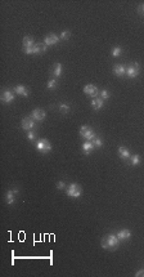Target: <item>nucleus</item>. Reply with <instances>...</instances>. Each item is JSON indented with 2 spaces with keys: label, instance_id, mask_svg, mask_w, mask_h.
I'll return each instance as SVG.
<instances>
[{
  "label": "nucleus",
  "instance_id": "1",
  "mask_svg": "<svg viewBox=\"0 0 144 277\" xmlns=\"http://www.w3.org/2000/svg\"><path fill=\"white\" fill-rule=\"evenodd\" d=\"M118 245H120V240H118V237L113 233L106 235L104 239H103L102 242H100V246L104 250H109V251L116 250L118 248Z\"/></svg>",
  "mask_w": 144,
  "mask_h": 277
},
{
  "label": "nucleus",
  "instance_id": "2",
  "mask_svg": "<svg viewBox=\"0 0 144 277\" xmlns=\"http://www.w3.org/2000/svg\"><path fill=\"white\" fill-rule=\"evenodd\" d=\"M66 193H67V196H70V197L77 199V197L81 196V193H83V188H81V186L77 184V183H71V184L67 187Z\"/></svg>",
  "mask_w": 144,
  "mask_h": 277
},
{
  "label": "nucleus",
  "instance_id": "3",
  "mask_svg": "<svg viewBox=\"0 0 144 277\" xmlns=\"http://www.w3.org/2000/svg\"><path fill=\"white\" fill-rule=\"evenodd\" d=\"M36 149L40 154H48V152L52 151V145H50V142L45 138L39 139L36 142Z\"/></svg>",
  "mask_w": 144,
  "mask_h": 277
},
{
  "label": "nucleus",
  "instance_id": "4",
  "mask_svg": "<svg viewBox=\"0 0 144 277\" xmlns=\"http://www.w3.org/2000/svg\"><path fill=\"white\" fill-rule=\"evenodd\" d=\"M140 74V65L139 63H130L129 66H126V75L130 79H135L138 77V75Z\"/></svg>",
  "mask_w": 144,
  "mask_h": 277
},
{
  "label": "nucleus",
  "instance_id": "5",
  "mask_svg": "<svg viewBox=\"0 0 144 277\" xmlns=\"http://www.w3.org/2000/svg\"><path fill=\"white\" fill-rule=\"evenodd\" d=\"M80 136H81L86 141H93L95 137H97V134L94 133V130L90 128L89 125H84L80 128Z\"/></svg>",
  "mask_w": 144,
  "mask_h": 277
},
{
  "label": "nucleus",
  "instance_id": "6",
  "mask_svg": "<svg viewBox=\"0 0 144 277\" xmlns=\"http://www.w3.org/2000/svg\"><path fill=\"white\" fill-rule=\"evenodd\" d=\"M84 93L87 94V96H90L91 98H97V96L99 94V90H98V88L95 85L87 84V85L84 86Z\"/></svg>",
  "mask_w": 144,
  "mask_h": 277
},
{
  "label": "nucleus",
  "instance_id": "7",
  "mask_svg": "<svg viewBox=\"0 0 144 277\" xmlns=\"http://www.w3.org/2000/svg\"><path fill=\"white\" fill-rule=\"evenodd\" d=\"M36 126V123H35V120L32 117H25L22 120V129L23 130H32Z\"/></svg>",
  "mask_w": 144,
  "mask_h": 277
},
{
  "label": "nucleus",
  "instance_id": "8",
  "mask_svg": "<svg viewBox=\"0 0 144 277\" xmlns=\"http://www.w3.org/2000/svg\"><path fill=\"white\" fill-rule=\"evenodd\" d=\"M45 116H46L45 111L44 110H40V108H35L32 111V114H31V117H32L35 121H43L44 119H45Z\"/></svg>",
  "mask_w": 144,
  "mask_h": 277
},
{
  "label": "nucleus",
  "instance_id": "9",
  "mask_svg": "<svg viewBox=\"0 0 144 277\" xmlns=\"http://www.w3.org/2000/svg\"><path fill=\"white\" fill-rule=\"evenodd\" d=\"M18 193V189L17 188H13V189H9L5 195V200H6V204L8 205H13L14 201H15V195Z\"/></svg>",
  "mask_w": 144,
  "mask_h": 277
},
{
  "label": "nucleus",
  "instance_id": "10",
  "mask_svg": "<svg viewBox=\"0 0 144 277\" xmlns=\"http://www.w3.org/2000/svg\"><path fill=\"white\" fill-rule=\"evenodd\" d=\"M59 36L58 35H55V34H49V35H46L45 36V39H44V43L49 46V45H55V44H58V41H59Z\"/></svg>",
  "mask_w": 144,
  "mask_h": 277
},
{
  "label": "nucleus",
  "instance_id": "11",
  "mask_svg": "<svg viewBox=\"0 0 144 277\" xmlns=\"http://www.w3.org/2000/svg\"><path fill=\"white\" fill-rule=\"evenodd\" d=\"M14 101V94L11 90H4L2 93V102L3 103H12Z\"/></svg>",
  "mask_w": 144,
  "mask_h": 277
},
{
  "label": "nucleus",
  "instance_id": "12",
  "mask_svg": "<svg viewBox=\"0 0 144 277\" xmlns=\"http://www.w3.org/2000/svg\"><path fill=\"white\" fill-rule=\"evenodd\" d=\"M116 236L118 237V240L120 241H124V240H129L130 237H131V232H130V229H120V231L116 233Z\"/></svg>",
  "mask_w": 144,
  "mask_h": 277
},
{
  "label": "nucleus",
  "instance_id": "13",
  "mask_svg": "<svg viewBox=\"0 0 144 277\" xmlns=\"http://www.w3.org/2000/svg\"><path fill=\"white\" fill-rule=\"evenodd\" d=\"M46 48L48 45L45 43H36L34 45V54H41V53H45L46 52Z\"/></svg>",
  "mask_w": 144,
  "mask_h": 277
},
{
  "label": "nucleus",
  "instance_id": "14",
  "mask_svg": "<svg viewBox=\"0 0 144 277\" xmlns=\"http://www.w3.org/2000/svg\"><path fill=\"white\" fill-rule=\"evenodd\" d=\"M13 90H14V93L19 94V96L28 97V90H27V88H26L25 85H15L14 88H13Z\"/></svg>",
  "mask_w": 144,
  "mask_h": 277
},
{
  "label": "nucleus",
  "instance_id": "15",
  "mask_svg": "<svg viewBox=\"0 0 144 277\" xmlns=\"http://www.w3.org/2000/svg\"><path fill=\"white\" fill-rule=\"evenodd\" d=\"M113 74L118 77H121L126 74V67L124 65H115L113 66Z\"/></svg>",
  "mask_w": 144,
  "mask_h": 277
},
{
  "label": "nucleus",
  "instance_id": "16",
  "mask_svg": "<svg viewBox=\"0 0 144 277\" xmlns=\"http://www.w3.org/2000/svg\"><path fill=\"white\" fill-rule=\"evenodd\" d=\"M118 156L121 157L122 160H127V159H130V152H129V149H127L126 147H124V146H121V147H118Z\"/></svg>",
  "mask_w": 144,
  "mask_h": 277
},
{
  "label": "nucleus",
  "instance_id": "17",
  "mask_svg": "<svg viewBox=\"0 0 144 277\" xmlns=\"http://www.w3.org/2000/svg\"><path fill=\"white\" fill-rule=\"evenodd\" d=\"M62 70H63V67H62V65H61L59 62L54 63V65H53V68H52V75H53L54 77H59V76L62 75Z\"/></svg>",
  "mask_w": 144,
  "mask_h": 277
},
{
  "label": "nucleus",
  "instance_id": "18",
  "mask_svg": "<svg viewBox=\"0 0 144 277\" xmlns=\"http://www.w3.org/2000/svg\"><path fill=\"white\" fill-rule=\"evenodd\" d=\"M94 148L95 147H94V145H93L91 141H86V142H84V143H83V151H84L85 155H89Z\"/></svg>",
  "mask_w": 144,
  "mask_h": 277
},
{
  "label": "nucleus",
  "instance_id": "19",
  "mask_svg": "<svg viewBox=\"0 0 144 277\" xmlns=\"http://www.w3.org/2000/svg\"><path fill=\"white\" fill-rule=\"evenodd\" d=\"M22 44H23V48H30V46H34L36 43H35V40H34V37H32V36L27 35V36L23 37Z\"/></svg>",
  "mask_w": 144,
  "mask_h": 277
},
{
  "label": "nucleus",
  "instance_id": "20",
  "mask_svg": "<svg viewBox=\"0 0 144 277\" xmlns=\"http://www.w3.org/2000/svg\"><path fill=\"white\" fill-rule=\"evenodd\" d=\"M103 101L102 98H93V101H91V107L95 110V111H98V110H100L102 108V106H103Z\"/></svg>",
  "mask_w": 144,
  "mask_h": 277
},
{
  "label": "nucleus",
  "instance_id": "21",
  "mask_svg": "<svg viewBox=\"0 0 144 277\" xmlns=\"http://www.w3.org/2000/svg\"><path fill=\"white\" fill-rule=\"evenodd\" d=\"M58 86V81H57V79H50L49 81H48V85H46V88L49 89V90H54L55 88Z\"/></svg>",
  "mask_w": 144,
  "mask_h": 277
},
{
  "label": "nucleus",
  "instance_id": "22",
  "mask_svg": "<svg viewBox=\"0 0 144 277\" xmlns=\"http://www.w3.org/2000/svg\"><path fill=\"white\" fill-rule=\"evenodd\" d=\"M91 142H93V145H94V147H95V148H100V147L103 146V141H102V138H100V137H98V136L95 137Z\"/></svg>",
  "mask_w": 144,
  "mask_h": 277
},
{
  "label": "nucleus",
  "instance_id": "23",
  "mask_svg": "<svg viewBox=\"0 0 144 277\" xmlns=\"http://www.w3.org/2000/svg\"><path fill=\"white\" fill-rule=\"evenodd\" d=\"M112 55H113V57H120V55H121V53H122V48L121 46H115L113 49H112Z\"/></svg>",
  "mask_w": 144,
  "mask_h": 277
},
{
  "label": "nucleus",
  "instance_id": "24",
  "mask_svg": "<svg viewBox=\"0 0 144 277\" xmlns=\"http://www.w3.org/2000/svg\"><path fill=\"white\" fill-rule=\"evenodd\" d=\"M130 162L131 165H139L140 164V156L139 155H134L130 157Z\"/></svg>",
  "mask_w": 144,
  "mask_h": 277
},
{
  "label": "nucleus",
  "instance_id": "25",
  "mask_svg": "<svg viewBox=\"0 0 144 277\" xmlns=\"http://www.w3.org/2000/svg\"><path fill=\"white\" fill-rule=\"evenodd\" d=\"M59 110H61V112H63V114H67V112H70V110H71V107H70V105H66V103H62V105L59 106Z\"/></svg>",
  "mask_w": 144,
  "mask_h": 277
},
{
  "label": "nucleus",
  "instance_id": "26",
  "mask_svg": "<svg viewBox=\"0 0 144 277\" xmlns=\"http://www.w3.org/2000/svg\"><path fill=\"white\" fill-rule=\"evenodd\" d=\"M99 94H100V98L103 99V101H107V99H109V92L108 90H102V92H99Z\"/></svg>",
  "mask_w": 144,
  "mask_h": 277
},
{
  "label": "nucleus",
  "instance_id": "27",
  "mask_svg": "<svg viewBox=\"0 0 144 277\" xmlns=\"http://www.w3.org/2000/svg\"><path fill=\"white\" fill-rule=\"evenodd\" d=\"M27 138H28L30 142H35V141H36V133L32 132V130H30V132L27 133Z\"/></svg>",
  "mask_w": 144,
  "mask_h": 277
},
{
  "label": "nucleus",
  "instance_id": "28",
  "mask_svg": "<svg viewBox=\"0 0 144 277\" xmlns=\"http://www.w3.org/2000/svg\"><path fill=\"white\" fill-rule=\"evenodd\" d=\"M70 36H71V31H63L59 37L62 39V40H68Z\"/></svg>",
  "mask_w": 144,
  "mask_h": 277
},
{
  "label": "nucleus",
  "instance_id": "29",
  "mask_svg": "<svg viewBox=\"0 0 144 277\" xmlns=\"http://www.w3.org/2000/svg\"><path fill=\"white\" fill-rule=\"evenodd\" d=\"M65 187H66V184H65V182H62V180H59V182H58V183H57V188H58V189H63V188H65Z\"/></svg>",
  "mask_w": 144,
  "mask_h": 277
},
{
  "label": "nucleus",
  "instance_id": "30",
  "mask_svg": "<svg viewBox=\"0 0 144 277\" xmlns=\"http://www.w3.org/2000/svg\"><path fill=\"white\" fill-rule=\"evenodd\" d=\"M135 276H137V277H144V270L138 271L137 273H135Z\"/></svg>",
  "mask_w": 144,
  "mask_h": 277
},
{
  "label": "nucleus",
  "instance_id": "31",
  "mask_svg": "<svg viewBox=\"0 0 144 277\" xmlns=\"http://www.w3.org/2000/svg\"><path fill=\"white\" fill-rule=\"evenodd\" d=\"M139 13H142V14H144V4H142V5H139Z\"/></svg>",
  "mask_w": 144,
  "mask_h": 277
}]
</instances>
